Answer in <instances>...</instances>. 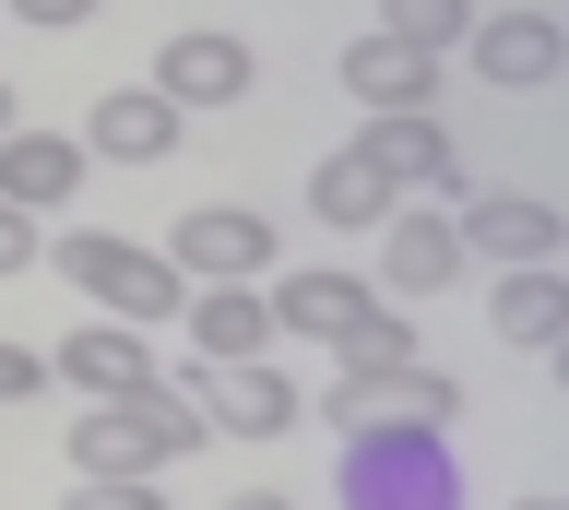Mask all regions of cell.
<instances>
[{
	"mask_svg": "<svg viewBox=\"0 0 569 510\" xmlns=\"http://www.w3.org/2000/svg\"><path fill=\"white\" fill-rule=\"evenodd\" d=\"M202 403H178L167 380H142L119 403H83V428H71V474H167L202 451Z\"/></svg>",
	"mask_w": 569,
	"mask_h": 510,
	"instance_id": "6da1fadb",
	"label": "cell"
},
{
	"mask_svg": "<svg viewBox=\"0 0 569 510\" xmlns=\"http://www.w3.org/2000/svg\"><path fill=\"white\" fill-rule=\"evenodd\" d=\"M48 261H60L83 297H96V321H131V332H167V321H178V297H190L167 250H131V238H107V226H71Z\"/></svg>",
	"mask_w": 569,
	"mask_h": 510,
	"instance_id": "7a4b0ae2",
	"label": "cell"
},
{
	"mask_svg": "<svg viewBox=\"0 0 569 510\" xmlns=\"http://www.w3.org/2000/svg\"><path fill=\"white\" fill-rule=\"evenodd\" d=\"M462 392L439 380V368H345L332 392H320V428L345 439H380V428H451Z\"/></svg>",
	"mask_w": 569,
	"mask_h": 510,
	"instance_id": "3957f363",
	"label": "cell"
},
{
	"mask_svg": "<svg viewBox=\"0 0 569 510\" xmlns=\"http://www.w3.org/2000/svg\"><path fill=\"white\" fill-rule=\"evenodd\" d=\"M167 261H178V286H261L273 273V226L249 202H202V214L167 226Z\"/></svg>",
	"mask_w": 569,
	"mask_h": 510,
	"instance_id": "277c9868",
	"label": "cell"
},
{
	"mask_svg": "<svg viewBox=\"0 0 569 510\" xmlns=\"http://www.w3.org/2000/svg\"><path fill=\"white\" fill-rule=\"evenodd\" d=\"M368 238H380V273H368V297H380V309H427V297H439V286L462 273L451 214H416V202H391V214L368 226Z\"/></svg>",
	"mask_w": 569,
	"mask_h": 510,
	"instance_id": "5b68a950",
	"label": "cell"
},
{
	"mask_svg": "<svg viewBox=\"0 0 569 510\" xmlns=\"http://www.w3.org/2000/svg\"><path fill=\"white\" fill-rule=\"evenodd\" d=\"M462 60H475L498 96H558L569 37H558V12H475V24H462Z\"/></svg>",
	"mask_w": 569,
	"mask_h": 510,
	"instance_id": "8992f818",
	"label": "cell"
},
{
	"mask_svg": "<svg viewBox=\"0 0 569 510\" xmlns=\"http://www.w3.org/2000/svg\"><path fill=\"white\" fill-rule=\"evenodd\" d=\"M261 309H273V344L284 332H297V344H345L380 297H368V273H345V261H297V273L261 286Z\"/></svg>",
	"mask_w": 569,
	"mask_h": 510,
	"instance_id": "52a82bcc",
	"label": "cell"
},
{
	"mask_svg": "<svg viewBox=\"0 0 569 510\" xmlns=\"http://www.w3.org/2000/svg\"><path fill=\"white\" fill-rule=\"evenodd\" d=\"M249 83H261V48H249V37H213V24H190V37L154 48V96H167L178 119H190V108H238Z\"/></svg>",
	"mask_w": 569,
	"mask_h": 510,
	"instance_id": "ba28073f",
	"label": "cell"
},
{
	"mask_svg": "<svg viewBox=\"0 0 569 510\" xmlns=\"http://www.w3.org/2000/svg\"><path fill=\"white\" fill-rule=\"evenodd\" d=\"M190 403H202V428H226V439H284L297 416H309V392H297V380H284L273 357L202 368V380H190Z\"/></svg>",
	"mask_w": 569,
	"mask_h": 510,
	"instance_id": "9c48e42d",
	"label": "cell"
},
{
	"mask_svg": "<svg viewBox=\"0 0 569 510\" xmlns=\"http://www.w3.org/2000/svg\"><path fill=\"white\" fill-rule=\"evenodd\" d=\"M356 167H380L391 190H462V143L439 131V108H403V119H356Z\"/></svg>",
	"mask_w": 569,
	"mask_h": 510,
	"instance_id": "30bf717a",
	"label": "cell"
},
{
	"mask_svg": "<svg viewBox=\"0 0 569 510\" xmlns=\"http://www.w3.org/2000/svg\"><path fill=\"white\" fill-rule=\"evenodd\" d=\"M451 238H462V261H510V273H522V261H558V202H546V190H487V202H462L451 214Z\"/></svg>",
	"mask_w": 569,
	"mask_h": 510,
	"instance_id": "8fae6325",
	"label": "cell"
},
{
	"mask_svg": "<svg viewBox=\"0 0 569 510\" xmlns=\"http://www.w3.org/2000/svg\"><path fill=\"white\" fill-rule=\"evenodd\" d=\"M48 380H71L83 403H119V392H142V380H154V332H131V321H83L71 344H48Z\"/></svg>",
	"mask_w": 569,
	"mask_h": 510,
	"instance_id": "7c38bea8",
	"label": "cell"
},
{
	"mask_svg": "<svg viewBox=\"0 0 569 510\" xmlns=\"http://www.w3.org/2000/svg\"><path fill=\"white\" fill-rule=\"evenodd\" d=\"M83 154H96V167H167L178 154V108L154 83H107L96 119H83Z\"/></svg>",
	"mask_w": 569,
	"mask_h": 510,
	"instance_id": "4fadbf2b",
	"label": "cell"
},
{
	"mask_svg": "<svg viewBox=\"0 0 569 510\" xmlns=\"http://www.w3.org/2000/svg\"><path fill=\"white\" fill-rule=\"evenodd\" d=\"M332 83H345V96H356V108H368V119H403V108H427V96H439V60L368 24V37H356L345 60H332Z\"/></svg>",
	"mask_w": 569,
	"mask_h": 510,
	"instance_id": "5bb4252c",
	"label": "cell"
},
{
	"mask_svg": "<svg viewBox=\"0 0 569 510\" xmlns=\"http://www.w3.org/2000/svg\"><path fill=\"white\" fill-rule=\"evenodd\" d=\"M83 167H96V154L71 143V131H24V119L0 131V202H12V214H60L71 190H83Z\"/></svg>",
	"mask_w": 569,
	"mask_h": 510,
	"instance_id": "9a60e30c",
	"label": "cell"
},
{
	"mask_svg": "<svg viewBox=\"0 0 569 510\" xmlns=\"http://www.w3.org/2000/svg\"><path fill=\"white\" fill-rule=\"evenodd\" d=\"M178 332H190L202 368L273 357V309H261V286H190V297H178Z\"/></svg>",
	"mask_w": 569,
	"mask_h": 510,
	"instance_id": "2e32d148",
	"label": "cell"
},
{
	"mask_svg": "<svg viewBox=\"0 0 569 510\" xmlns=\"http://www.w3.org/2000/svg\"><path fill=\"white\" fill-rule=\"evenodd\" d=\"M498 332H510L522 357H558V344H569V273H558V261L498 273Z\"/></svg>",
	"mask_w": 569,
	"mask_h": 510,
	"instance_id": "e0dca14e",
	"label": "cell"
},
{
	"mask_svg": "<svg viewBox=\"0 0 569 510\" xmlns=\"http://www.w3.org/2000/svg\"><path fill=\"white\" fill-rule=\"evenodd\" d=\"M391 202H403V190H391L380 167H356V154H332V167H309V214L332 226V238H368V226H380Z\"/></svg>",
	"mask_w": 569,
	"mask_h": 510,
	"instance_id": "ac0fdd59",
	"label": "cell"
},
{
	"mask_svg": "<svg viewBox=\"0 0 569 510\" xmlns=\"http://www.w3.org/2000/svg\"><path fill=\"white\" fill-rule=\"evenodd\" d=\"M462 24H475V0H380V37H403V48H462Z\"/></svg>",
	"mask_w": 569,
	"mask_h": 510,
	"instance_id": "d6986e66",
	"label": "cell"
},
{
	"mask_svg": "<svg viewBox=\"0 0 569 510\" xmlns=\"http://www.w3.org/2000/svg\"><path fill=\"white\" fill-rule=\"evenodd\" d=\"M332 357H345V368H416V357H427V344H416V309H368Z\"/></svg>",
	"mask_w": 569,
	"mask_h": 510,
	"instance_id": "ffe728a7",
	"label": "cell"
},
{
	"mask_svg": "<svg viewBox=\"0 0 569 510\" xmlns=\"http://www.w3.org/2000/svg\"><path fill=\"white\" fill-rule=\"evenodd\" d=\"M60 510H167V474H71Z\"/></svg>",
	"mask_w": 569,
	"mask_h": 510,
	"instance_id": "44dd1931",
	"label": "cell"
},
{
	"mask_svg": "<svg viewBox=\"0 0 569 510\" xmlns=\"http://www.w3.org/2000/svg\"><path fill=\"white\" fill-rule=\"evenodd\" d=\"M48 392V357H36V344H12V332H0V403H36Z\"/></svg>",
	"mask_w": 569,
	"mask_h": 510,
	"instance_id": "7402d4cb",
	"label": "cell"
},
{
	"mask_svg": "<svg viewBox=\"0 0 569 510\" xmlns=\"http://www.w3.org/2000/svg\"><path fill=\"white\" fill-rule=\"evenodd\" d=\"M12 24H36V37H60V24H96V0H0Z\"/></svg>",
	"mask_w": 569,
	"mask_h": 510,
	"instance_id": "603a6c76",
	"label": "cell"
},
{
	"mask_svg": "<svg viewBox=\"0 0 569 510\" xmlns=\"http://www.w3.org/2000/svg\"><path fill=\"white\" fill-rule=\"evenodd\" d=\"M0 273H36V214H12V202H0Z\"/></svg>",
	"mask_w": 569,
	"mask_h": 510,
	"instance_id": "cb8c5ba5",
	"label": "cell"
},
{
	"mask_svg": "<svg viewBox=\"0 0 569 510\" xmlns=\"http://www.w3.org/2000/svg\"><path fill=\"white\" fill-rule=\"evenodd\" d=\"M226 510H297V499H284V487H238Z\"/></svg>",
	"mask_w": 569,
	"mask_h": 510,
	"instance_id": "d4e9b609",
	"label": "cell"
},
{
	"mask_svg": "<svg viewBox=\"0 0 569 510\" xmlns=\"http://www.w3.org/2000/svg\"><path fill=\"white\" fill-rule=\"evenodd\" d=\"M522 510H558V487H533V499H522Z\"/></svg>",
	"mask_w": 569,
	"mask_h": 510,
	"instance_id": "484cf974",
	"label": "cell"
},
{
	"mask_svg": "<svg viewBox=\"0 0 569 510\" xmlns=\"http://www.w3.org/2000/svg\"><path fill=\"white\" fill-rule=\"evenodd\" d=\"M0 131H12V83H0Z\"/></svg>",
	"mask_w": 569,
	"mask_h": 510,
	"instance_id": "4316f807",
	"label": "cell"
}]
</instances>
